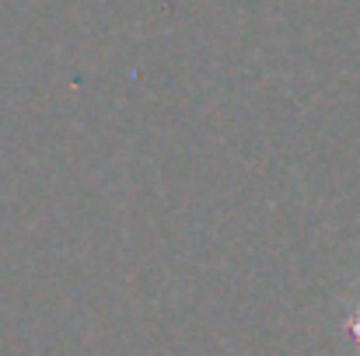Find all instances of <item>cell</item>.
Masks as SVG:
<instances>
[{
  "label": "cell",
  "mask_w": 360,
  "mask_h": 356,
  "mask_svg": "<svg viewBox=\"0 0 360 356\" xmlns=\"http://www.w3.org/2000/svg\"><path fill=\"white\" fill-rule=\"evenodd\" d=\"M350 336H354V343H357V350H360V308H357V315L350 318Z\"/></svg>",
  "instance_id": "cell-1"
}]
</instances>
